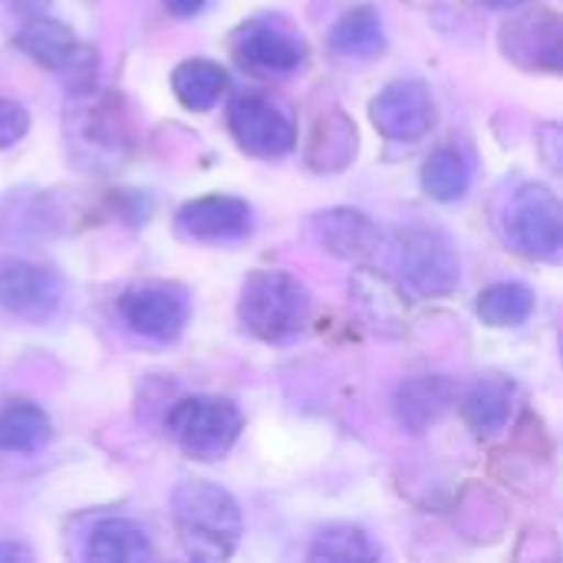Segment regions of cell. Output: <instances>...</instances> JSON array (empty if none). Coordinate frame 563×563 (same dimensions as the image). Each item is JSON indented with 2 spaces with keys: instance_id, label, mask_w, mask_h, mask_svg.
Returning <instances> with one entry per match:
<instances>
[{
  "instance_id": "3",
  "label": "cell",
  "mask_w": 563,
  "mask_h": 563,
  "mask_svg": "<svg viewBox=\"0 0 563 563\" xmlns=\"http://www.w3.org/2000/svg\"><path fill=\"white\" fill-rule=\"evenodd\" d=\"M310 290L287 271H254L238 300L244 330L264 343H290L310 323Z\"/></svg>"
},
{
  "instance_id": "11",
  "label": "cell",
  "mask_w": 563,
  "mask_h": 563,
  "mask_svg": "<svg viewBox=\"0 0 563 563\" xmlns=\"http://www.w3.org/2000/svg\"><path fill=\"white\" fill-rule=\"evenodd\" d=\"M119 313L132 327V333L155 340V343H172L181 336L191 310L181 290L165 287V284H145L119 297Z\"/></svg>"
},
{
  "instance_id": "19",
  "label": "cell",
  "mask_w": 563,
  "mask_h": 563,
  "mask_svg": "<svg viewBox=\"0 0 563 563\" xmlns=\"http://www.w3.org/2000/svg\"><path fill=\"white\" fill-rule=\"evenodd\" d=\"M172 89L188 112H208L228 92V69L208 56L185 59L172 73Z\"/></svg>"
},
{
  "instance_id": "27",
  "label": "cell",
  "mask_w": 563,
  "mask_h": 563,
  "mask_svg": "<svg viewBox=\"0 0 563 563\" xmlns=\"http://www.w3.org/2000/svg\"><path fill=\"white\" fill-rule=\"evenodd\" d=\"M162 3H165V10H168L172 16L188 20V16H195V13H201V7H205L208 0H162Z\"/></svg>"
},
{
  "instance_id": "26",
  "label": "cell",
  "mask_w": 563,
  "mask_h": 563,
  "mask_svg": "<svg viewBox=\"0 0 563 563\" xmlns=\"http://www.w3.org/2000/svg\"><path fill=\"white\" fill-rule=\"evenodd\" d=\"M30 129V112L13 102V99H0V148L16 145Z\"/></svg>"
},
{
  "instance_id": "1",
  "label": "cell",
  "mask_w": 563,
  "mask_h": 563,
  "mask_svg": "<svg viewBox=\"0 0 563 563\" xmlns=\"http://www.w3.org/2000/svg\"><path fill=\"white\" fill-rule=\"evenodd\" d=\"M63 139L69 158L82 172L96 175L122 168L135 148V132L122 96L102 92L99 86L69 96L63 112Z\"/></svg>"
},
{
  "instance_id": "29",
  "label": "cell",
  "mask_w": 563,
  "mask_h": 563,
  "mask_svg": "<svg viewBox=\"0 0 563 563\" xmlns=\"http://www.w3.org/2000/svg\"><path fill=\"white\" fill-rule=\"evenodd\" d=\"M482 7H488V10H518L521 3H528V0H478Z\"/></svg>"
},
{
  "instance_id": "5",
  "label": "cell",
  "mask_w": 563,
  "mask_h": 563,
  "mask_svg": "<svg viewBox=\"0 0 563 563\" xmlns=\"http://www.w3.org/2000/svg\"><path fill=\"white\" fill-rule=\"evenodd\" d=\"M241 426H244L241 409L221 396L178 399L165 416V429H168L172 442L195 462L224 459L234 449Z\"/></svg>"
},
{
  "instance_id": "20",
  "label": "cell",
  "mask_w": 563,
  "mask_h": 563,
  "mask_svg": "<svg viewBox=\"0 0 563 563\" xmlns=\"http://www.w3.org/2000/svg\"><path fill=\"white\" fill-rule=\"evenodd\" d=\"M53 439L46 412L30 399H10L0 409V452L30 455Z\"/></svg>"
},
{
  "instance_id": "18",
  "label": "cell",
  "mask_w": 563,
  "mask_h": 563,
  "mask_svg": "<svg viewBox=\"0 0 563 563\" xmlns=\"http://www.w3.org/2000/svg\"><path fill=\"white\" fill-rule=\"evenodd\" d=\"M152 558L148 534L125 518H102L92 525L86 541V561L92 563H135Z\"/></svg>"
},
{
  "instance_id": "2",
  "label": "cell",
  "mask_w": 563,
  "mask_h": 563,
  "mask_svg": "<svg viewBox=\"0 0 563 563\" xmlns=\"http://www.w3.org/2000/svg\"><path fill=\"white\" fill-rule=\"evenodd\" d=\"M172 515L191 561H228L244 534L238 501L214 482H181L172 495Z\"/></svg>"
},
{
  "instance_id": "24",
  "label": "cell",
  "mask_w": 563,
  "mask_h": 563,
  "mask_svg": "<svg viewBox=\"0 0 563 563\" xmlns=\"http://www.w3.org/2000/svg\"><path fill=\"white\" fill-rule=\"evenodd\" d=\"M478 317L488 323V327H498V330H511V327H521L531 320L534 313V294L531 287L525 284H492L478 294V303H475Z\"/></svg>"
},
{
  "instance_id": "14",
  "label": "cell",
  "mask_w": 563,
  "mask_h": 563,
  "mask_svg": "<svg viewBox=\"0 0 563 563\" xmlns=\"http://www.w3.org/2000/svg\"><path fill=\"white\" fill-rule=\"evenodd\" d=\"M254 211L244 198L234 195H205L178 208V231L191 241H238L251 231Z\"/></svg>"
},
{
  "instance_id": "25",
  "label": "cell",
  "mask_w": 563,
  "mask_h": 563,
  "mask_svg": "<svg viewBox=\"0 0 563 563\" xmlns=\"http://www.w3.org/2000/svg\"><path fill=\"white\" fill-rule=\"evenodd\" d=\"M307 558L313 563H369L379 561V548L373 544V538L363 528L333 525L313 538Z\"/></svg>"
},
{
  "instance_id": "23",
  "label": "cell",
  "mask_w": 563,
  "mask_h": 563,
  "mask_svg": "<svg viewBox=\"0 0 563 563\" xmlns=\"http://www.w3.org/2000/svg\"><path fill=\"white\" fill-rule=\"evenodd\" d=\"M468 185H472V168H468V162H465V155L459 148L442 145V148H435L426 158V165H422V188H426L429 198L449 205V201L465 198Z\"/></svg>"
},
{
  "instance_id": "15",
  "label": "cell",
  "mask_w": 563,
  "mask_h": 563,
  "mask_svg": "<svg viewBox=\"0 0 563 563\" xmlns=\"http://www.w3.org/2000/svg\"><path fill=\"white\" fill-rule=\"evenodd\" d=\"M310 231L323 251H330L333 257H343V261H366L379 247V231H376L373 218L356 208L320 211V214H313Z\"/></svg>"
},
{
  "instance_id": "6",
  "label": "cell",
  "mask_w": 563,
  "mask_h": 563,
  "mask_svg": "<svg viewBox=\"0 0 563 563\" xmlns=\"http://www.w3.org/2000/svg\"><path fill=\"white\" fill-rule=\"evenodd\" d=\"M505 238L521 257L558 264L563 251L561 198L548 185H521L505 208Z\"/></svg>"
},
{
  "instance_id": "4",
  "label": "cell",
  "mask_w": 563,
  "mask_h": 563,
  "mask_svg": "<svg viewBox=\"0 0 563 563\" xmlns=\"http://www.w3.org/2000/svg\"><path fill=\"white\" fill-rule=\"evenodd\" d=\"M393 264L402 287L416 297H449L462 280V261L449 234L435 228H399L393 238Z\"/></svg>"
},
{
  "instance_id": "7",
  "label": "cell",
  "mask_w": 563,
  "mask_h": 563,
  "mask_svg": "<svg viewBox=\"0 0 563 563\" xmlns=\"http://www.w3.org/2000/svg\"><path fill=\"white\" fill-rule=\"evenodd\" d=\"M16 46L40 63L43 69L56 73L66 79L69 92H82L96 86V73H99V56L89 43H82L73 26L49 20V16H33L20 26L16 33Z\"/></svg>"
},
{
  "instance_id": "21",
  "label": "cell",
  "mask_w": 563,
  "mask_h": 563,
  "mask_svg": "<svg viewBox=\"0 0 563 563\" xmlns=\"http://www.w3.org/2000/svg\"><path fill=\"white\" fill-rule=\"evenodd\" d=\"M307 158L317 172H343L356 158V125L340 109L323 112L310 132Z\"/></svg>"
},
{
  "instance_id": "16",
  "label": "cell",
  "mask_w": 563,
  "mask_h": 563,
  "mask_svg": "<svg viewBox=\"0 0 563 563\" xmlns=\"http://www.w3.org/2000/svg\"><path fill=\"white\" fill-rule=\"evenodd\" d=\"M396 419L406 432L422 435L455 406V386L445 376H416L396 389Z\"/></svg>"
},
{
  "instance_id": "12",
  "label": "cell",
  "mask_w": 563,
  "mask_h": 563,
  "mask_svg": "<svg viewBox=\"0 0 563 563\" xmlns=\"http://www.w3.org/2000/svg\"><path fill=\"white\" fill-rule=\"evenodd\" d=\"M63 284L33 261H0V307L20 320H46L59 310Z\"/></svg>"
},
{
  "instance_id": "13",
  "label": "cell",
  "mask_w": 563,
  "mask_h": 563,
  "mask_svg": "<svg viewBox=\"0 0 563 563\" xmlns=\"http://www.w3.org/2000/svg\"><path fill=\"white\" fill-rule=\"evenodd\" d=\"M561 20L551 10L521 13L511 23H505V30H501V49L521 69L561 73Z\"/></svg>"
},
{
  "instance_id": "28",
  "label": "cell",
  "mask_w": 563,
  "mask_h": 563,
  "mask_svg": "<svg viewBox=\"0 0 563 563\" xmlns=\"http://www.w3.org/2000/svg\"><path fill=\"white\" fill-rule=\"evenodd\" d=\"M7 561H33V554L16 541H0V563Z\"/></svg>"
},
{
  "instance_id": "17",
  "label": "cell",
  "mask_w": 563,
  "mask_h": 563,
  "mask_svg": "<svg viewBox=\"0 0 563 563\" xmlns=\"http://www.w3.org/2000/svg\"><path fill=\"white\" fill-rule=\"evenodd\" d=\"M511 409H515V386L501 376L478 379L462 399V419L478 439L498 435L511 422Z\"/></svg>"
},
{
  "instance_id": "10",
  "label": "cell",
  "mask_w": 563,
  "mask_h": 563,
  "mask_svg": "<svg viewBox=\"0 0 563 563\" xmlns=\"http://www.w3.org/2000/svg\"><path fill=\"white\" fill-rule=\"evenodd\" d=\"M369 119L376 132L389 142L399 145H416L422 142L432 125H435V102L426 82L419 79H399L379 89L369 102Z\"/></svg>"
},
{
  "instance_id": "9",
  "label": "cell",
  "mask_w": 563,
  "mask_h": 563,
  "mask_svg": "<svg viewBox=\"0 0 563 563\" xmlns=\"http://www.w3.org/2000/svg\"><path fill=\"white\" fill-rule=\"evenodd\" d=\"M234 56L241 59L244 69L284 76V73H294L307 63V43L284 16L264 13V16L247 20L238 30Z\"/></svg>"
},
{
  "instance_id": "22",
  "label": "cell",
  "mask_w": 563,
  "mask_h": 563,
  "mask_svg": "<svg viewBox=\"0 0 563 563\" xmlns=\"http://www.w3.org/2000/svg\"><path fill=\"white\" fill-rule=\"evenodd\" d=\"M330 46L340 56H356V59H366V56L383 53V46H386V26H383L379 10H373V7H350L333 23Z\"/></svg>"
},
{
  "instance_id": "8",
  "label": "cell",
  "mask_w": 563,
  "mask_h": 563,
  "mask_svg": "<svg viewBox=\"0 0 563 563\" xmlns=\"http://www.w3.org/2000/svg\"><path fill=\"white\" fill-rule=\"evenodd\" d=\"M228 129L234 142L257 158L287 155L297 145L294 119L261 92H238L228 102Z\"/></svg>"
}]
</instances>
